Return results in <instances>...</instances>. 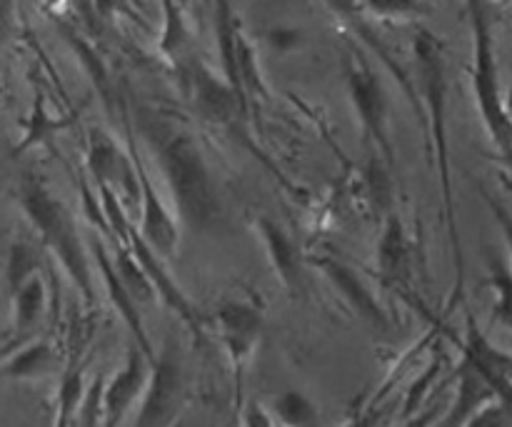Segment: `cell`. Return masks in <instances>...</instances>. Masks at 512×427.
Wrapping results in <instances>:
<instances>
[{"label":"cell","instance_id":"cell-1","mask_svg":"<svg viewBox=\"0 0 512 427\" xmlns=\"http://www.w3.org/2000/svg\"><path fill=\"white\" fill-rule=\"evenodd\" d=\"M123 110L163 173L180 223L195 233L213 230L223 215L218 183L203 143L188 120L175 110L138 98L125 100Z\"/></svg>","mask_w":512,"mask_h":427},{"label":"cell","instance_id":"cell-2","mask_svg":"<svg viewBox=\"0 0 512 427\" xmlns=\"http://www.w3.org/2000/svg\"><path fill=\"white\" fill-rule=\"evenodd\" d=\"M410 53H413V70L418 78L420 95H423L425 108V128H428V145L433 153L435 175H438L440 200H443V218L448 225L450 258H453V293H450V310L465 303V253L463 238H460L458 225V200H455L453 185V163H450V128H448V58H445V45L438 33H433L425 25H418L410 40Z\"/></svg>","mask_w":512,"mask_h":427},{"label":"cell","instance_id":"cell-3","mask_svg":"<svg viewBox=\"0 0 512 427\" xmlns=\"http://www.w3.org/2000/svg\"><path fill=\"white\" fill-rule=\"evenodd\" d=\"M15 198H18L20 210L33 225L43 248L53 255L55 263L68 275L75 293L85 300V305H95L98 290H95L93 255H90L88 238H83L78 220L73 218L68 205L58 200V195L48 188L45 178L28 173V170L18 175Z\"/></svg>","mask_w":512,"mask_h":427},{"label":"cell","instance_id":"cell-4","mask_svg":"<svg viewBox=\"0 0 512 427\" xmlns=\"http://www.w3.org/2000/svg\"><path fill=\"white\" fill-rule=\"evenodd\" d=\"M465 13H468L470 38H473L470 88H473L475 108H478L490 143L505 158L512 153V118L508 113V95L503 93V83H500L493 18H490L488 5L483 3H468Z\"/></svg>","mask_w":512,"mask_h":427},{"label":"cell","instance_id":"cell-5","mask_svg":"<svg viewBox=\"0 0 512 427\" xmlns=\"http://www.w3.org/2000/svg\"><path fill=\"white\" fill-rule=\"evenodd\" d=\"M345 90H348L350 108L358 118L363 140L368 143L370 155L383 160L390 170L395 168V145L390 135V100L380 73L375 70L370 53L348 38L343 53Z\"/></svg>","mask_w":512,"mask_h":427},{"label":"cell","instance_id":"cell-6","mask_svg":"<svg viewBox=\"0 0 512 427\" xmlns=\"http://www.w3.org/2000/svg\"><path fill=\"white\" fill-rule=\"evenodd\" d=\"M213 25L220 73H223V78L228 80V85L243 103L245 115H250V110L260 108L270 98L268 83H265L263 68H260L258 50H255L250 35L245 33L243 18L230 3L213 5Z\"/></svg>","mask_w":512,"mask_h":427},{"label":"cell","instance_id":"cell-7","mask_svg":"<svg viewBox=\"0 0 512 427\" xmlns=\"http://www.w3.org/2000/svg\"><path fill=\"white\" fill-rule=\"evenodd\" d=\"M210 323L215 325L220 345L228 358L230 373L235 383V400H243L245 373L250 368L255 350L265 333V313L258 303L243 298H230L215 308Z\"/></svg>","mask_w":512,"mask_h":427},{"label":"cell","instance_id":"cell-8","mask_svg":"<svg viewBox=\"0 0 512 427\" xmlns=\"http://www.w3.org/2000/svg\"><path fill=\"white\" fill-rule=\"evenodd\" d=\"M123 128H125V148L130 150L135 160V170H138L140 180V218L138 230L145 238V243L155 250L163 260H170L180 248V235H183V223H180L175 208H170L160 195L158 185H155L153 175H150L148 163L140 155L138 135H135L133 123L123 110Z\"/></svg>","mask_w":512,"mask_h":427},{"label":"cell","instance_id":"cell-9","mask_svg":"<svg viewBox=\"0 0 512 427\" xmlns=\"http://www.w3.org/2000/svg\"><path fill=\"white\" fill-rule=\"evenodd\" d=\"M185 405V378L173 348H165L153 360V373L130 427H178Z\"/></svg>","mask_w":512,"mask_h":427},{"label":"cell","instance_id":"cell-10","mask_svg":"<svg viewBox=\"0 0 512 427\" xmlns=\"http://www.w3.org/2000/svg\"><path fill=\"white\" fill-rule=\"evenodd\" d=\"M85 170L93 183L110 185L123 198L125 208L140 210V180L130 150H125L108 130L90 128L85 133Z\"/></svg>","mask_w":512,"mask_h":427},{"label":"cell","instance_id":"cell-11","mask_svg":"<svg viewBox=\"0 0 512 427\" xmlns=\"http://www.w3.org/2000/svg\"><path fill=\"white\" fill-rule=\"evenodd\" d=\"M308 265L325 275V280L343 295L348 308L353 310L363 323H368L370 328L375 330H383V333H390V330L395 328L393 318H390V313L385 310V305L380 303L375 290L370 288L368 278H365L353 263L330 253H310Z\"/></svg>","mask_w":512,"mask_h":427},{"label":"cell","instance_id":"cell-12","mask_svg":"<svg viewBox=\"0 0 512 427\" xmlns=\"http://www.w3.org/2000/svg\"><path fill=\"white\" fill-rule=\"evenodd\" d=\"M175 70H178L180 80H183L185 95L193 100V105L205 118L218 120V123H230L238 115H245L243 103H240L235 90L228 85V80L223 78V73L210 68L205 58H200L198 53Z\"/></svg>","mask_w":512,"mask_h":427},{"label":"cell","instance_id":"cell-13","mask_svg":"<svg viewBox=\"0 0 512 427\" xmlns=\"http://www.w3.org/2000/svg\"><path fill=\"white\" fill-rule=\"evenodd\" d=\"M150 373H153V360L138 345L130 343L123 368L115 370L113 378L105 380L103 427H120L133 410H138L150 383Z\"/></svg>","mask_w":512,"mask_h":427},{"label":"cell","instance_id":"cell-14","mask_svg":"<svg viewBox=\"0 0 512 427\" xmlns=\"http://www.w3.org/2000/svg\"><path fill=\"white\" fill-rule=\"evenodd\" d=\"M378 275L395 295L405 300H415L413 270H415V245L410 240L408 228L398 213H388L383 218L378 248H375Z\"/></svg>","mask_w":512,"mask_h":427},{"label":"cell","instance_id":"cell-15","mask_svg":"<svg viewBox=\"0 0 512 427\" xmlns=\"http://www.w3.org/2000/svg\"><path fill=\"white\" fill-rule=\"evenodd\" d=\"M88 245H90V255H93V263L95 270L100 273V283H103L105 293H108V300L113 303L115 313L120 315V320L125 323L128 328L130 338L133 343L148 355L150 360L158 358V353L153 350V343L148 338V330L143 325V315H140V305L135 303L133 295L128 293L125 283L120 280L118 268H115V258H113V248H110L108 240L98 233H90L88 235Z\"/></svg>","mask_w":512,"mask_h":427},{"label":"cell","instance_id":"cell-16","mask_svg":"<svg viewBox=\"0 0 512 427\" xmlns=\"http://www.w3.org/2000/svg\"><path fill=\"white\" fill-rule=\"evenodd\" d=\"M125 245H130V250L135 253V258L140 260V265L145 268V273L150 275V280H153V288H155V293H158L160 303L168 305V308L173 310V313L178 315L180 320H183L185 328H188L190 333L195 335V338H203L205 323H203V318H200L198 308H195L193 300L185 295V290L180 288L178 283H175L173 273L168 270L165 260L160 258V255L155 253V250L150 248L148 243H145V238L140 235L138 225L133 228V233H130V240Z\"/></svg>","mask_w":512,"mask_h":427},{"label":"cell","instance_id":"cell-17","mask_svg":"<svg viewBox=\"0 0 512 427\" xmlns=\"http://www.w3.org/2000/svg\"><path fill=\"white\" fill-rule=\"evenodd\" d=\"M250 223H253L255 233H258L260 243H263L275 278L280 280V285L288 293H300L303 290L305 268H308V255L290 238L288 230L278 220L270 218L268 213H253Z\"/></svg>","mask_w":512,"mask_h":427},{"label":"cell","instance_id":"cell-18","mask_svg":"<svg viewBox=\"0 0 512 427\" xmlns=\"http://www.w3.org/2000/svg\"><path fill=\"white\" fill-rule=\"evenodd\" d=\"M490 403H495L493 390L478 373V368L470 363V358L463 355L458 365V390H455L453 403L445 410L438 427H468L470 420L483 413Z\"/></svg>","mask_w":512,"mask_h":427},{"label":"cell","instance_id":"cell-19","mask_svg":"<svg viewBox=\"0 0 512 427\" xmlns=\"http://www.w3.org/2000/svg\"><path fill=\"white\" fill-rule=\"evenodd\" d=\"M63 370V353L50 340L33 338L15 350H5L3 375L8 380H40Z\"/></svg>","mask_w":512,"mask_h":427},{"label":"cell","instance_id":"cell-20","mask_svg":"<svg viewBox=\"0 0 512 427\" xmlns=\"http://www.w3.org/2000/svg\"><path fill=\"white\" fill-rule=\"evenodd\" d=\"M450 363H453V358H450V353L440 343L430 350V355L425 358V365H420L418 373L408 380L405 395L400 398L403 400V405H400L403 420L413 418V415H418L420 410H425L433 403L428 398H433L438 393V385H443L455 373Z\"/></svg>","mask_w":512,"mask_h":427},{"label":"cell","instance_id":"cell-21","mask_svg":"<svg viewBox=\"0 0 512 427\" xmlns=\"http://www.w3.org/2000/svg\"><path fill=\"white\" fill-rule=\"evenodd\" d=\"M53 293L55 285L50 283V280H45L43 273H38L35 278H30L23 288H18L10 295V310H13V315H10V328H13V333L18 335V338L20 335L30 333V330L45 318L50 303H53V300H50Z\"/></svg>","mask_w":512,"mask_h":427},{"label":"cell","instance_id":"cell-22","mask_svg":"<svg viewBox=\"0 0 512 427\" xmlns=\"http://www.w3.org/2000/svg\"><path fill=\"white\" fill-rule=\"evenodd\" d=\"M160 13H163V28H160L158 35V53L163 55L165 63L180 68L185 60L195 55L193 28H190L183 5L163 3L160 5Z\"/></svg>","mask_w":512,"mask_h":427},{"label":"cell","instance_id":"cell-23","mask_svg":"<svg viewBox=\"0 0 512 427\" xmlns=\"http://www.w3.org/2000/svg\"><path fill=\"white\" fill-rule=\"evenodd\" d=\"M60 30H63V38L68 40L70 50H73L75 58L80 60V65L85 68L88 78L93 80L95 90H98L100 98H103L105 108L113 113V105H115V100H118L115 98V80H113V75H110L108 63L103 60V55L98 53V48H95V45L90 43V40L85 38L80 30L70 28V25H63Z\"/></svg>","mask_w":512,"mask_h":427},{"label":"cell","instance_id":"cell-24","mask_svg":"<svg viewBox=\"0 0 512 427\" xmlns=\"http://www.w3.org/2000/svg\"><path fill=\"white\" fill-rule=\"evenodd\" d=\"M88 380H85V363H65V370L60 373L58 393H55V415L53 427H75L78 425L80 408H83L85 393H88Z\"/></svg>","mask_w":512,"mask_h":427},{"label":"cell","instance_id":"cell-25","mask_svg":"<svg viewBox=\"0 0 512 427\" xmlns=\"http://www.w3.org/2000/svg\"><path fill=\"white\" fill-rule=\"evenodd\" d=\"M70 123H73V115H55L53 110H50L48 98H45L43 90H35L30 113H28V118L23 120V138H20V143L15 145L13 153L15 155L25 153V150L33 148V145L48 140L50 135L58 133V130L68 128Z\"/></svg>","mask_w":512,"mask_h":427},{"label":"cell","instance_id":"cell-26","mask_svg":"<svg viewBox=\"0 0 512 427\" xmlns=\"http://www.w3.org/2000/svg\"><path fill=\"white\" fill-rule=\"evenodd\" d=\"M113 258H115V268H118L120 280L125 283L128 293L133 295L135 303H155L158 300V293L153 288V280L150 275L145 273V268L140 265V260L135 258V253L130 250V245L125 243H113Z\"/></svg>","mask_w":512,"mask_h":427},{"label":"cell","instance_id":"cell-27","mask_svg":"<svg viewBox=\"0 0 512 427\" xmlns=\"http://www.w3.org/2000/svg\"><path fill=\"white\" fill-rule=\"evenodd\" d=\"M270 410L280 427H320V408L300 390H285L275 395Z\"/></svg>","mask_w":512,"mask_h":427},{"label":"cell","instance_id":"cell-28","mask_svg":"<svg viewBox=\"0 0 512 427\" xmlns=\"http://www.w3.org/2000/svg\"><path fill=\"white\" fill-rule=\"evenodd\" d=\"M485 283L493 290V320L512 333V268L508 260L490 258Z\"/></svg>","mask_w":512,"mask_h":427},{"label":"cell","instance_id":"cell-29","mask_svg":"<svg viewBox=\"0 0 512 427\" xmlns=\"http://www.w3.org/2000/svg\"><path fill=\"white\" fill-rule=\"evenodd\" d=\"M40 270V255L28 240H13L8 245V255H5V288L8 295H13L15 290L23 288L30 278H35Z\"/></svg>","mask_w":512,"mask_h":427},{"label":"cell","instance_id":"cell-30","mask_svg":"<svg viewBox=\"0 0 512 427\" xmlns=\"http://www.w3.org/2000/svg\"><path fill=\"white\" fill-rule=\"evenodd\" d=\"M263 43L268 45L273 53L290 55V53H298V50L305 48V43H308V35H305V30L298 28V25L273 23L263 30Z\"/></svg>","mask_w":512,"mask_h":427},{"label":"cell","instance_id":"cell-31","mask_svg":"<svg viewBox=\"0 0 512 427\" xmlns=\"http://www.w3.org/2000/svg\"><path fill=\"white\" fill-rule=\"evenodd\" d=\"M103 390H105V378H93L88 385V393H85L83 408H80L78 425L75 427H103Z\"/></svg>","mask_w":512,"mask_h":427},{"label":"cell","instance_id":"cell-32","mask_svg":"<svg viewBox=\"0 0 512 427\" xmlns=\"http://www.w3.org/2000/svg\"><path fill=\"white\" fill-rule=\"evenodd\" d=\"M480 195L485 198V203H488L490 213H493L495 223H498L500 233H503V240H505V248H508V263L512 268V213L508 208H505L503 203H500L498 198H495L493 193H488L485 188H480Z\"/></svg>","mask_w":512,"mask_h":427},{"label":"cell","instance_id":"cell-33","mask_svg":"<svg viewBox=\"0 0 512 427\" xmlns=\"http://www.w3.org/2000/svg\"><path fill=\"white\" fill-rule=\"evenodd\" d=\"M243 427H280L275 420L273 410L265 408L260 403H245L243 405Z\"/></svg>","mask_w":512,"mask_h":427},{"label":"cell","instance_id":"cell-34","mask_svg":"<svg viewBox=\"0 0 512 427\" xmlns=\"http://www.w3.org/2000/svg\"><path fill=\"white\" fill-rule=\"evenodd\" d=\"M440 418H443V405H440V400H433L428 408L420 410L418 415H413V418L405 420L400 427H433Z\"/></svg>","mask_w":512,"mask_h":427},{"label":"cell","instance_id":"cell-35","mask_svg":"<svg viewBox=\"0 0 512 427\" xmlns=\"http://www.w3.org/2000/svg\"><path fill=\"white\" fill-rule=\"evenodd\" d=\"M385 413H388V405H383V408H363L358 410V415H355L353 420H348L343 427H380Z\"/></svg>","mask_w":512,"mask_h":427},{"label":"cell","instance_id":"cell-36","mask_svg":"<svg viewBox=\"0 0 512 427\" xmlns=\"http://www.w3.org/2000/svg\"><path fill=\"white\" fill-rule=\"evenodd\" d=\"M508 113H510V118H512V88H510V93H508Z\"/></svg>","mask_w":512,"mask_h":427}]
</instances>
